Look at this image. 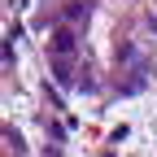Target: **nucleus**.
Segmentation results:
<instances>
[{"label": "nucleus", "mask_w": 157, "mask_h": 157, "mask_svg": "<svg viewBox=\"0 0 157 157\" xmlns=\"http://www.w3.org/2000/svg\"><path fill=\"white\" fill-rule=\"evenodd\" d=\"M52 48H57V52H61V48H74V35H70V31H57V39H52Z\"/></svg>", "instance_id": "1"}]
</instances>
